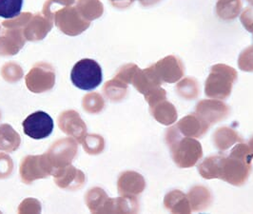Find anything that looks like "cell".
I'll use <instances>...</instances> for the list:
<instances>
[{"instance_id":"cell-12","label":"cell","mask_w":253,"mask_h":214,"mask_svg":"<svg viewBox=\"0 0 253 214\" xmlns=\"http://www.w3.org/2000/svg\"><path fill=\"white\" fill-rule=\"evenodd\" d=\"M23 0H0V17L13 18L19 15Z\"/></svg>"},{"instance_id":"cell-7","label":"cell","mask_w":253,"mask_h":214,"mask_svg":"<svg viewBox=\"0 0 253 214\" xmlns=\"http://www.w3.org/2000/svg\"><path fill=\"white\" fill-rule=\"evenodd\" d=\"M52 175L56 185L61 189L75 190L80 189L85 183L84 173L71 165L55 170Z\"/></svg>"},{"instance_id":"cell-14","label":"cell","mask_w":253,"mask_h":214,"mask_svg":"<svg viewBox=\"0 0 253 214\" xmlns=\"http://www.w3.org/2000/svg\"><path fill=\"white\" fill-rule=\"evenodd\" d=\"M13 161L5 153H0V179L10 176L13 171Z\"/></svg>"},{"instance_id":"cell-11","label":"cell","mask_w":253,"mask_h":214,"mask_svg":"<svg viewBox=\"0 0 253 214\" xmlns=\"http://www.w3.org/2000/svg\"><path fill=\"white\" fill-rule=\"evenodd\" d=\"M86 203L92 214L103 213V205L107 206V196L101 189H89L86 195Z\"/></svg>"},{"instance_id":"cell-10","label":"cell","mask_w":253,"mask_h":214,"mask_svg":"<svg viewBox=\"0 0 253 214\" xmlns=\"http://www.w3.org/2000/svg\"><path fill=\"white\" fill-rule=\"evenodd\" d=\"M51 27L50 22H47L40 17H37L30 27H28L26 31V37L33 41L42 39L50 31Z\"/></svg>"},{"instance_id":"cell-2","label":"cell","mask_w":253,"mask_h":214,"mask_svg":"<svg viewBox=\"0 0 253 214\" xmlns=\"http://www.w3.org/2000/svg\"><path fill=\"white\" fill-rule=\"evenodd\" d=\"M20 176L25 184L53 174L54 169L47 154L29 155L20 164Z\"/></svg>"},{"instance_id":"cell-9","label":"cell","mask_w":253,"mask_h":214,"mask_svg":"<svg viewBox=\"0 0 253 214\" xmlns=\"http://www.w3.org/2000/svg\"><path fill=\"white\" fill-rule=\"evenodd\" d=\"M20 143L19 134L11 125L3 124L0 126V151L13 152L19 148Z\"/></svg>"},{"instance_id":"cell-5","label":"cell","mask_w":253,"mask_h":214,"mask_svg":"<svg viewBox=\"0 0 253 214\" xmlns=\"http://www.w3.org/2000/svg\"><path fill=\"white\" fill-rule=\"evenodd\" d=\"M27 87L33 92H43L49 90L54 84V74L47 65L35 67L26 77Z\"/></svg>"},{"instance_id":"cell-4","label":"cell","mask_w":253,"mask_h":214,"mask_svg":"<svg viewBox=\"0 0 253 214\" xmlns=\"http://www.w3.org/2000/svg\"><path fill=\"white\" fill-rule=\"evenodd\" d=\"M22 125L26 135L37 140L49 137L53 130L52 118L42 111L30 114Z\"/></svg>"},{"instance_id":"cell-1","label":"cell","mask_w":253,"mask_h":214,"mask_svg":"<svg viewBox=\"0 0 253 214\" xmlns=\"http://www.w3.org/2000/svg\"><path fill=\"white\" fill-rule=\"evenodd\" d=\"M102 69L96 61L85 58L74 66L71 73V80L76 88L91 90L102 83Z\"/></svg>"},{"instance_id":"cell-3","label":"cell","mask_w":253,"mask_h":214,"mask_svg":"<svg viewBox=\"0 0 253 214\" xmlns=\"http://www.w3.org/2000/svg\"><path fill=\"white\" fill-rule=\"evenodd\" d=\"M77 143L73 137L60 139L56 141L46 153L55 170L69 166L76 157Z\"/></svg>"},{"instance_id":"cell-13","label":"cell","mask_w":253,"mask_h":214,"mask_svg":"<svg viewBox=\"0 0 253 214\" xmlns=\"http://www.w3.org/2000/svg\"><path fill=\"white\" fill-rule=\"evenodd\" d=\"M82 144L84 145L85 151L89 154L100 153V151L103 150V139L101 136L95 134L86 135L82 141Z\"/></svg>"},{"instance_id":"cell-6","label":"cell","mask_w":253,"mask_h":214,"mask_svg":"<svg viewBox=\"0 0 253 214\" xmlns=\"http://www.w3.org/2000/svg\"><path fill=\"white\" fill-rule=\"evenodd\" d=\"M58 125L64 133L76 139L78 143H82L86 136L87 127L76 112L69 111L63 113L58 118Z\"/></svg>"},{"instance_id":"cell-8","label":"cell","mask_w":253,"mask_h":214,"mask_svg":"<svg viewBox=\"0 0 253 214\" xmlns=\"http://www.w3.org/2000/svg\"><path fill=\"white\" fill-rule=\"evenodd\" d=\"M56 24L61 31L70 36L81 34L89 27V22H85L74 10H64L56 15Z\"/></svg>"}]
</instances>
